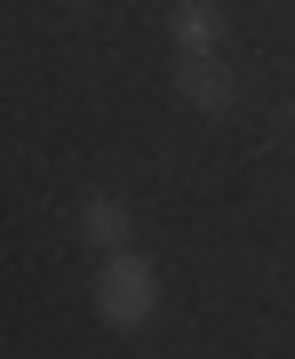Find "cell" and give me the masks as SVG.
<instances>
[{
  "mask_svg": "<svg viewBox=\"0 0 295 359\" xmlns=\"http://www.w3.org/2000/svg\"><path fill=\"white\" fill-rule=\"evenodd\" d=\"M152 304H160L152 264L128 256V248H112L104 271H96V320H104V327H144V320H152Z\"/></svg>",
  "mask_w": 295,
  "mask_h": 359,
  "instance_id": "6da1fadb",
  "label": "cell"
},
{
  "mask_svg": "<svg viewBox=\"0 0 295 359\" xmlns=\"http://www.w3.org/2000/svg\"><path fill=\"white\" fill-rule=\"evenodd\" d=\"M176 96L200 104V112H224V104H231V80H224L216 56H184V65H176Z\"/></svg>",
  "mask_w": 295,
  "mask_h": 359,
  "instance_id": "7a4b0ae2",
  "label": "cell"
},
{
  "mask_svg": "<svg viewBox=\"0 0 295 359\" xmlns=\"http://www.w3.org/2000/svg\"><path fill=\"white\" fill-rule=\"evenodd\" d=\"M167 25H176V48H184V56H207V48H216V32H224V16L207 8V0H176Z\"/></svg>",
  "mask_w": 295,
  "mask_h": 359,
  "instance_id": "3957f363",
  "label": "cell"
},
{
  "mask_svg": "<svg viewBox=\"0 0 295 359\" xmlns=\"http://www.w3.org/2000/svg\"><path fill=\"white\" fill-rule=\"evenodd\" d=\"M80 231H88V240L104 248V256H112V248H128V208H120L112 192H96L88 208H80Z\"/></svg>",
  "mask_w": 295,
  "mask_h": 359,
  "instance_id": "277c9868",
  "label": "cell"
}]
</instances>
